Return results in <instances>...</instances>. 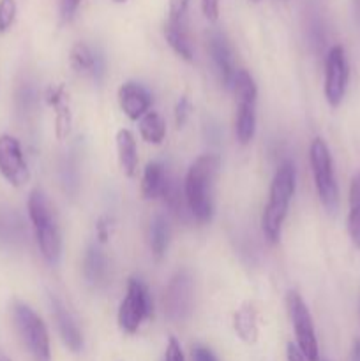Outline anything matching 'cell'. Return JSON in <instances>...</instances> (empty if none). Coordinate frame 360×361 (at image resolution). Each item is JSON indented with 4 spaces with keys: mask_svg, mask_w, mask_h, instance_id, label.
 <instances>
[{
    "mask_svg": "<svg viewBox=\"0 0 360 361\" xmlns=\"http://www.w3.org/2000/svg\"><path fill=\"white\" fill-rule=\"evenodd\" d=\"M221 169V157L203 154L191 164L184 180V196L194 221L210 222L214 215V187Z\"/></svg>",
    "mask_w": 360,
    "mask_h": 361,
    "instance_id": "cell-1",
    "label": "cell"
},
{
    "mask_svg": "<svg viewBox=\"0 0 360 361\" xmlns=\"http://www.w3.org/2000/svg\"><path fill=\"white\" fill-rule=\"evenodd\" d=\"M296 189V169L292 161H282L272 178L268 201L265 204L261 215V229L265 238L270 243H277L281 240L282 226L288 217L289 203L295 196Z\"/></svg>",
    "mask_w": 360,
    "mask_h": 361,
    "instance_id": "cell-2",
    "label": "cell"
},
{
    "mask_svg": "<svg viewBox=\"0 0 360 361\" xmlns=\"http://www.w3.org/2000/svg\"><path fill=\"white\" fill-rule=\"evenodd\" d=\"M27 210L42 257L49 264H56L62 254V235H60L55 210L41 189L32 190L27 201Z\"/></svg>",
    "mask_w": 360,
    "mask_h": 361,
    "instance_id": "cell-3",
    "label": "cell"
},
{
    "mask_svg": "<svg viewBox=\"0 0 360 361\" xmlns=\"http://www.w3.org/2000/svg\"><path fill=\"white\" fill-rule=\"evenodd\" d=\"M232 90L236 97L235 134L240 145L251 143L256 133L258 88L253 76L246 69H236Z\"/></svg>",
    "mask_w": 360,
    "mask_h": 361,
    "instance_id": "cell-4",
    "label": "cell"
},
{
    "mask_svg": "<svg viewBox=\"0 0 360 361\" xmlns=\"http://www.w3.org/2000/svg\"><path fill=\"white\" fill-rule=\"evenodd\" d=\"M13 319L21 342L34 361H52V345L44 321L25 303L13 305Z\"/></svg>",
    "mask_w": 360,
    "mask_h": 361,
    "instance_id": "cell-5",
    "label": "cell"
},
{
    "mask_svg": "<svg viewBox=\"0 0 360 361\" xmlns=\"http://www.w3.org/2000/svg\"><path fill=\"white\" fill-rule=\"evenodd\" d=\"M309 162L313 169L314 187L325 210L334 214L339 207V187L334 175L330 150L321 137H314L309 147Z\"/></svg>",
    "mask_w": 360,
    "mask_h": 361,
    "instance_id": "cell-6",
    "label": "cell"
},
{
    "mask_svg": "<svg viewBox=\"0 0 360 361\" xmlns=\"http://www.w3.org/2000/svg\"><path fill=\"white\" fill-rule=\"evenodd\" d=\"M152 316H154V302H152L148 288L140 279H129L126 296L120 302L119 314H116L120 330L129 335L136 334L141 324Z\"/></svg>",
    "mask_w": 360,
    "mask_h": 361,
    "instance_id": "cell-7",
    "label": "cell"
},
{
    "mask_svg": "<svg viewBox=\"0 0 360 361\" xmlns=\"http://www.w3.org/2000/svg\"><path fill=\"white\" fill-rule=\"evenodd\" d=\"M162 309L169 321L189 319L194 309V281L189 270H179L169 279L162 295Z\"/></svg>",
    "mask_w": 360,
    "mask_h": 361,
    "instance_id": "cell-8",
    "label": "cell"
},
{
    "mask_svg": "<svg viewBox=\"0 0 360 361\" xmlns=\"http://www.w3.org/2000/svg\"><path fill=\"white\" fill-rule=\"evenodd\" d=\"M286 307H288L289 319L295 328L296 348L302 353L307 361H320V348H318L316 331H314L313 317L309 309L304 303L302 296L296 291H289L286 296Z\"/></svg>",
    "mask_w": 360,
    "mask_h": 361,
    "instance_id": "cell-9",
    "label": "cell"
},
{
    "mask_svg": "<svg viewBox=\"0 0 360 361\" xmlns=\"http://www.w3.org/2000/svg\"><path fill=\"white\" fill-rule=\"evenodd\" d=\"M349 81V66L346 51L341 44H335L328 49L325 56V99L332 108H337L346 95Z\"/></svg>",
    "mask_w": 360,
    "mask_h": 361,
    "instance_id": "cell-10",
    "label": "cell"
},
{
    "mask_svg": "<svg viewBox=\"0 0 360 361\" xmlns=\"http://www.w3.org/2000/svg\"><path fill=\"white\" fill-rule=\"evenodd\" d=\"M0 175L13 187H23L30 182V169L20 141L11 134L0 136Z\"/></svg>",
    "mask_w": 360,
    "mask_h": 361,
    "instance_id": "cell-11",
    "label": "cell"
},
{
    "mask_svg": "<svg viewBox=\"0 0 360 361\" xmlns=\"http://www.w3.org/2000/svg\"><path fill=\"white\" fill-rule=\"evenodd\" d=\"M207 49L208 53H210V59L212 62H214L215 71H217L221 83L224 85L226 88H232L236 67H235L233 49L232 46H229L226 35L219 30L210 32L207 37Z\"/></svg>",
    "mask_w": 360,
    "mask_h": 361,
    "instance_id": "cell-12",
    "label": "cell"
},
{
    "mask_svg": "<svg viewBox=\"0 0 360 361\" xmlns=\"http://www.w3.org/2000/svg\"><path fill=\"white\" fill-rule=\"evenodd\" d=\"M119 106L127 118L138 122L141 116L150 111L152 95L143 85L127 81L119 88Z\"/></svg>",
    "mask_w": 360,
    "mask_h": 361,
    "instance_id": "cell-13",
    "label": "cell"
},
{
    "mask_svg": "<svg viewBox=\"0 0 360 361\" xmlns=\"http://www.w3.org/2000/svg\"><path fill=\"white\" fill-rule=\"evenodd\" d=\"M69 63L74 69V73L90 76L95 81H101L104 78V59L97 51H94L87 42H76L71 48Z\"/></svg>",
    "mask_w": 360,
    "mask_h": 361,
    "instance_id": "cell-14",
    "label": "cell"
},
{
    "mask_svg": "<svg viewBox=\"0 0 360 361\" xmlns=\"http://www.w3.org/2000/svg\"><path fill=\"white\" fill-rule=\"evenodd\" d=\"M172 180L173 176L169 175V171L162 162H148L145 166L143 178H141V196L148 201L162 200Z\"/></svg>",
    "mask_w": 360,
    "mask_h": 361,
    "instance_id": "cell-15",
    "label": "cell"
},
{
    "mask_svg": "<svg viewBox=\"0 0 360 361\" xmlns=\"http://www.w3.org/2000/svg\"><path fill=\"white\" fill-rule=\"evenodd\" d=\"M52 307H53V316H55L56 328H59V334L62 337V342L66 344V348L71 353H80L83 348V337H81V331L78 328L76 321L71 316L69 310L62 305L56 298H52Z\"/></svg>",
    "mask_w": 360,
    "mask_h": 361,
    "instance_id": "cell-16",
    "label": "cell"
},
{
    "mask_svg": "<svg viewBox=\"0 0 360 361\" xmlns=\"http://www.w3.org/2000/svg\"><path fill=\"white\" fill-rule=\"evenodd\" d=\"M116 155H119V164L124 175L134 178L138 173L140 157H138L136 137L129 129H120L116 133Z\"/></svg>",
    "mask_w": 360,
    "mask_h": 361,
    "instance_id": "cell-17",
    "label": "cell"
},
{
    "mask_svg": "<svg viewBox=\"0 0 360 361\" xmlns=\"http://www.w3.org/2000/svg\"><path fill=\"white\" fill-rule=\"evenodd\" d=\"M164 37L168 41L169 48L176 53L182 60L191 62L194 59L193 41H191L189 30H187V21H166Z\"/></svg>",
    "mask_w": 360,
    "mask_h": 361,
    "instance_id": "cell-18",
    "label": "cell"
},
{
    "mask_svg": "<svg viewBox=\"0 0 360 361\" xmlns=\"http://www.w3.org/2000/svg\"><path fill=\"white\" fill-rule=\"evenodd\" d=\"M108 257L104 256L101 249L90 247L83 257V275L87 282L94 288H102V286L108 284Z\"/></svg>",
    "mask_w": 360,
    "mask_h": 361,
    "instance_id": "cell-19",
    "label": "cell"
},
{
    "mask_svg": "<svg viewBox=\"0 0 360 361\" xmlns=\"http://www.w3.org/2000/svg\"><path fill=\"white\" fill-rule=\"evenodd\" d=\"M233 330L246 344H254L260 335L258 328V312L251 303H244L233 316Z\"/></svg>",
    "mask_w": 360,
    "mask_h": 361,
    "instance_id": "cell-20",
    "label": "cell"
},
{
    "mask_svg": "<svg viewBox=\"0 0 360 361\" xmlns=\"http://www.w3.org/2000/svg\"><path fill=\"white\" fill-rule=\"evenodd\" d=\"M349 214H348V233L353 245L360 249V171L353 176L349 183Z\"/></svg>",
    "mask_w": 360,
    "mask_h": 361,
    "instance_id": "cell-21",
    "label": "cell"
},
{
    "mask_svg": "<svg viewBox=\"0 0 360 361\" xmlns=\"http://www.w3.org/2000/svg\"><path fill=\"white\" fill-rule=\"evenodd\" d=\"M138 122H140V136L147 143L161 145L166 140V122L157 111H148Z\"/></svg>",
    "mask_w": 360,
    "mask_h": 361,
    "instance_id": "cell-22",
    "label": "cell"
},
{
    "mask_svg": "<svg viewBox=\"0 0 360 361\" xmlns=\"http://www.w3.org/2000/svg\"><path fill=\"white\" fill-rule=\"evenodd\" d=\"M169 224L164 215H155L150 224V250L157 259H161L166 254L169 245Z\"/></svg>",
    "mask_w": 360,
    "mask_h": 361,
    "instance_id": "cell-23",
    "label": "cell"
},
{
    "mask_svg": "<svg viewBox=\"0 0 360 361\" xmlns=\"http://www.w3.org/2000/svg\"><path fill=\"white\" fill-rule=\"evenodd\" d=\"M16 0H0V34H6L16 20Z\"/></svg>",
    "mask_w": 360,
    "mask_h": 361,
    "instance_id": "cell-24",
    "label": "cell"
},
{
    "mask_svg": "<svg viewBox=\"0 0 360 361\" xmlns=\"http://www.w3.org/2000/svg\"><path fill=\"white\" fill-rule=\"evenodd\" d=\"M69 130H71V109H69V104H64L55 109L56 137H59V140H64V137L69 134Z\"/></svg>",
    "mask_w": 360,
    "mask_h": 361,
    "instance_id": "cell-25",
    "label": "cell"
},
{
    "mask_svg": "<svg viewBox=\"0 0 360 361\" xmlns=\"http://www.w3.org/2000/svg\"><path fill=\"white\" fill-rule=\"evenodd\" d=\"M191 0H168V20L182 21L186 20L187 9H189Z\"/></svg>",
    "mask_w": 360,
    "mask_h": 361,
    "instance_id": "cell-26",
    "label": "cell"
},
{
    "mask_svg": "<svg viewBox=\"0 0 360 361\" xmlns=\"http://www.w3.org/2000/svg\"><path fill=\"white\" fill-rule=\"evenodd\" d=\"M191 111H193V106L187 97H180L179 102L175 104V123L176 127H184L186 122L189 120Z\"/></svg>",
    "mask_w": 360,
    "mask_h": 361,
    "instance_id": "cell-27",
    "label": "cell"
},
{
    "mask_svg": "<svg viewBox=\"0 0 360 361\" xmlns=\"http://www.w3.org/2000/svg\"><path fill=\"white\" fill-rule=\"evenodd\" d=\"M164 361H186V358H184L182 348H180L179 341H176L175 337H169L168 345H166Z\"/></svg>",
    "mask_w": 360,
    "mask_h": 361,
    "instance_id": "cell-28",
    "label": "cell"
},
{
    "mask_svg": "<svg viewBox=\"0 0 360 361\" xmlns=\"http://www.w3.org/2000/svg\"><path fill=\"white\" fill-rule=\"evenodd\" d=\"M81 0H60V16L64 21H71L78 13Z\"/></svg>",
    "mask_w": 360,
    "mask_h": 361,
    "instance_id": "cell-29",
    "label": "cell"
},
{
    "mask_svg": "<svg viewBox=\"0 0 360 361\" xmlns=\"http://www.w3.org/2000/svg\"><path fill=\"white\" fill-rule=\"evenodd\" d=\"M201 11L208 21H215L219 18V0H201Z\"/></svg>",
    "mask_w": 360,
    "mask_h": 361,
    "instance_id": "cell-30",
    "label": "cell"
},
{
    "mask_svg": "<svg viewBox=\"0 0 360 361\" xmlns=\"http://www.w3.org/2000/svg\"><path fill=\"white\" fill-rule=\"evenodd\" d=\"M191 356H193V361H219L215 358L214 353L208 348H205V345H196V348H193Z\"/></svg>",
    "mask_w": 360,
    "mask_h": 361,
    "instance_id": "cell-31",
    "label": "cell"
},
{
    "mask_svg": "<svg viewBox=\"0 0 360 361\" xmlns=\"http://www.w3.org/2000/svg\"><path fill=\"white\" fill-rule=\"evenodd\" d=\"M286 360L288 361H307L306 358H304L302 353L299 351V348H296L295 344H292V342H289L288 348H286Z\"/></svg>",
    "mask_w": 360,
    "mask_h": 361,
    "instance_id": "cell-32",
    "label": "cell"
},
{
    "mask_svg": "<svg viewBox=\"0 0 360 361\" xmlns=\"http://www.w3.org/2000/svg\"><path fill=\"white\" fill-rule=\"evenodd\" d=\"M109 228L112 226L108 224V219H101L97 224V236H99V242H106L109 238Z\"/></svg>",
    "mask_w": 360,
    "mask_h": 361,
    "instance_id": "cell-33",
    "label": "cell"
},
{
    "mask_svg": "<svg viewBox=\"0 0 360 361\" xmlns=\"http://www.w3.org/2000/svg\"><path fill=\"white\" fill-rule=\"evenodd\" d=\"M352 361H360V338H356V341L353 342Z\"/></svg>",
    "mask_w": 360,
    "mask_h": 361,
    "instance_id": "cell-34",
    "label": "cell"
},
{
    "mask_svg": "<svg viewBox=\"0 0 360 361\" xmlns=\"http://www.w3.org/2000/svg\"><path fill=\"white\" fill-rule=\"evenodd\" d=\"M353 11H355L356 20L360 21V0H353Z\"/></svg>",
    "mask_w": 360,
    "mask_h": 361,
    "instance_id": "cell-35",
    "label": "cell"
},
{
    "mask_svg": "<svg viewBox=\"0 0 360 361\" xmlns=\"http://www.w3.org/2000/svg\"><path fill=\"white\" fill-rule=\"evenodd\" d=\"M113 2H116V4H124V2H127V0H113Z\"/></svg>",
    "mask_w": 360,
    "mask_h": 361,
    "instance_id": "cell-36",
    "label": "cell"
},
{
    "mask_svg": "<svg viewBox=\"0 0 360 361\" xmlns=\"http://www.w3.org/2000/svg\"><path fill=\"white\" fill-rule=\"evenodd\" d=\"M251 2H260V0H251Z\"/></svg>",
    "mask_w": 360,
    "mask_h": 361,
    "instance_id": "cell-37",
    "label": "cell"
},
{
    "mask_svg": "<svg viewBox=\"0 0 360 361\" xmlns=\"http://www.w3.org/2000/svg\"><path fill=\"white\" fill-rule=\"evenodd\" d=\"M323 361H327V360H323Z\"/></svg>",
    "mask_w": 360,
    "mask_h": 361,
    "instance_id": "cell-38",
    "label": "cell"
}]
</instances>
